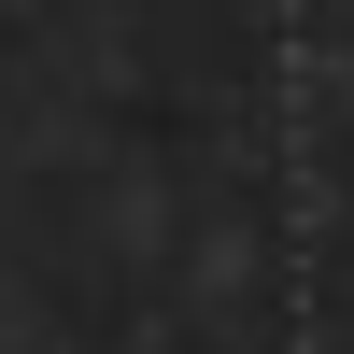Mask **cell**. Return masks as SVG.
I'll return each instance as SVG.
<instances>
[]
</instances>
